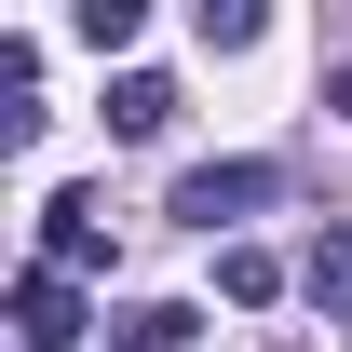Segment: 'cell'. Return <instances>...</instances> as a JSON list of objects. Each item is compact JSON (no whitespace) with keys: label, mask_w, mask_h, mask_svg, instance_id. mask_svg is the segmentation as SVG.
Wrapping results in <instances>:
<instances>
[{"label":"cell","mask_w":352,"mask_h":352,"mask_svg":"<svg viewBox=\"0 0 352 352\" xmlns=\"http://www.w3.org/2000/svg\"><path fill=\"white\" fill-rule=\"evenodd\" d=\"M68 28H82V41H95V54H122V41H135V28H149V14H135V0H82V14H68Z\"/></svg>","instance_id":"ba28073f"},{"label":"cell","mask_w":352,"mask_h":352,"mask_svg":"<svg viewBox=\"0 0 352 352\" xmlns=\"http://www.w3.org/2000/svg\"><path fill=\"white\" fill-rule=\"evenodd\" d=\"M190 339H204V311H190V298H149V311L109 325V352H190Z\"/></svg>","instance_id":"5b68a950"},{"label":"cell","mask_w":352,"mask_h":352,"mask_svg":"<svg viewBox=\"0 0 352 352\" xmlns=\"http://www.w3.org/2000/svg\"><path fill=\"white\" fill-rule=\"evenodd\" d=\"M298 298L325 311V325H352V230H339V217L311 230V258H298Z\"/></svg>","instance_id":"277c9868"},{"label":"cell","mask_w":352,"mask_h":352,"mask_svg":"<svg viewBox=\"0 0 352 352\" xmlns=\"http://www.w3.org/2000/svg\"><path fill=\"white\" fill-rule=\"evenodd\" d=\"M41 271H68V285L109 271V204H95V190H54L41 204Z\"/></svg>","instance_id":"3957f363"},{"label":"cell","mask_w":352,"mask_h":352,"mask_svg":"<svg viewBox=\"0 0 352 352\" xmlns=\"http://www.w3.org/2000/svg\"><path fill=\"white\" fill-rule=\"evenodd\" d=\"M176 122V82L163 68H122V82H109V135H163Z\"/></svg>","instance_id":"8992f818"},{"label":"cell","mask_w":352,"mask_h":352,"mask_svg":"<svg viewBox=\"0 0 352 352\" xmlns=\"http://www.w3.org/2000/svg\"><path fill=\"white\" fill-rule=\"evenodd\" d=\"M217 285L244 311H271V298H285V258H271V244H217Z\"/></svg>","instance_id":"52a82bcc"},{"label":"cell","mask_w":352,"mask_h":352,"mask_svg":"<svg viewBox=\"0 0 352 352\" xmlns=\"http://www.w3.org/2000/svg\"><path fill=\"white\" fill-rule=\"evenodd\" d=\"M258 204H285V163H258V149H244V163H190V176H176V217H190V230H244Z\"/></svg>","instance_id":"6da1fadb"},{"label":"cell","mask_w":352,"mask_h":352,"mask_svg":"<svg viewBox=\"0 0 352 352\" xmlns=\"http://www.w3.org/2000/svg\"><path fill=\"white\" fill-rule=\"evenodd\" d=\"M82 325H95V311H82V285H68V271H41V258L14 271V339H28V352H68Z\"/></svg>","instance_id":"7a4b0ae2"},{"label":"cell","mask_w":352,"mask_h":352,"mask_svg":"<svg viewBox=\"0 0 352 352\" xmlns=\"http://www.w3.org/2000/svg\"><path fill=\"white\" fill-rule=\"evenodd\" d=\"M325 109H339V122H352V54H339V68H325Z\"/></svg>","instance_id":"9c48e42d"}]
</instances>
